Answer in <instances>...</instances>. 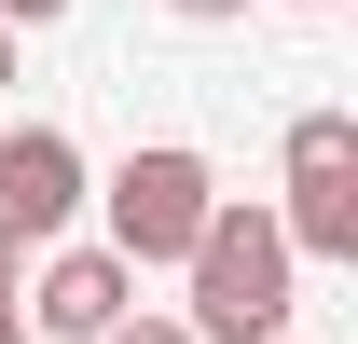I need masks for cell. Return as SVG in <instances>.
<instances>
[{
	"instance_id": "11",
	"label": "cell",
	"mask_w": 358,
	"mask_h": 344,
	"mask_svg": "<svg viewBox=\"0 0 358 344\" xmlns=\"http://www.w3.org/2000/svg\"><path fill=\"white\" fill-rule=\"evenodd\" d=\"M0 96H14V42H0Z\"/></svg>"
},
{
	"instance_id": "7",
	"label": "cell",
	"mask_w": 358,
	"mask_h": 344,
	"mask_svg": "<svg viewBox=\"0 0 358 344\" xmlns=\"http://www.w3.org/2000/svg\"><path fill=\"white\" fill-rule=\"evenodd\" d=\"M55 14H69V0H0V42H14V28H55Z\"/></svg>"
},
{
	"instance_id": "9",
	"label": "cell",
	"mask_w": 358,
	"mask_h": 344,
	"mask_svg": "<svg viewBox=\"0 0 358 344\" xmlns=\"http://www.w3.org/2000/svg\"><path fill=\"white\" fill-rule=\"evenodd\" d=\"M14 289H28V261H14V248H0V317H14Z\"/></svg>"
},
{
	"instance_id": "12",
	"label": "cell",
	"mask_w": 358,
	"mask_h": 344,
	"mask_svg": "<svg viewBox=\"0 0 358 344\" xmlns=\"http://www.w3.org/2000/svg\"><path fill=\"white\" fill-rule=\"evenodd\" d=\"M289 14H331V0H289Z\"/></svg>"
},
{
	"instance_id": "4",
	"label": "cell",
	"mask_w": 358,
	"mask_h": 344,
	"mask_svg": "<svg viewBox=\"0 0 358 344\" xmlns=\"http://www.w3.org/2000/svg\"><path fill=\"white\" fill-rule=\"evenodd\" d=\"M83 193H96V166H83L69 124H0V248H14V261H28V248H69Z\"/></svg>"
},
{
	"instance_id": "8",
	"label": "cell",
	"mask_w": 358,
	"mask_h": 344,
	"mask_svg": "<svg viewBox=\"0 0 358 344\" xmlns=\"http://www.w3.org/2000/svg\"><path fill=\"white\" fill-rule=\"evenodd\" d=\"M179 28H234V14H248V0H166Z\"/></svg>"
},
{
	"instance_id": "1",
	"label": "cell",
	"mask_w": 358,
	"mask_h": 344,
	"mask_svg": "<svg viewBox=\"0 0 358 344\" xmlns=\"http://www.w3.org/2000/svg\"><path fill=\"white\" fill-rule=\"evenodd\" d=\"M179 289L166 303L193 344H289V289H303V261H289V234H275L262 193H221L207 207V234H193V261H179Z\"/></svg>"
},
{
	"instance_id": "6",
	"label": "cell",
	"mask_w": 358,
	"mask_h": 344,
	"mask_svg": "<svg viewBox=\"0 0 358 344\" xmlns=\"http://www.w3.org/2000/svg\"><path fill=\"white\" fill-rule=\"evenodd\" d=\"M110 344H193V331H179L166 303H138V317H124V331H110Z\"/></svg>"
},
{
	"instance_id": "2",
	"label": "cell",
	"mask_w": 358,
	"mask_h": 344,
	"mask_svg": "<svg viewBox=\"0 0 358 344\" xmlns=\"http://www.w3.org/2000/svg\"><path fill=\"white\" fill-rule=\"evenodd\" d=\"M207 207H221V166L193 152V138H138L124 166L96 179V248L124 261V275H179L193 261V234H207Z\"/></svg>"
},
{
	"instance_id": "10",
	"label": "cell",
	"mask_w": 358,
	"mask_h": 344,
	"mask_svg": "<svg viewBox=\"0 0 358 344\" xmlns=\"http://www.w3.org/2000/svg\"><path fill=\"white\" fill-rule=\"evenodd\" d=\"M0 344H28V317H0Z\"/></svg>"
},
{
	"instance_id": "5",
	"label": "cell",
	"mask_w": 358,
	"mask_h": 344,
	"mask_svg": "<svg viewBox=\"0 0 358 344\" xmlns=\"http://www.w3.org/2000/svg\"><path fill=\"white\" fill-rule=\"evenodd\" d=\"M14 317H28L42 344H110V331L138 317V275H124L110 248H42V275L14 289Z\"/></svg>"
},
{
	"instance_id": "3",
	"label": "cell",
	"mask_w": 358,
	"mask_h": 344,
	"mask_svg": "<svg viewBox=\"0 0 358 344\" xmlns=\"http://www.w3.org/2000/svg\"><path fill=\"white\" fill-rule=\"evenodd\" d=\"M275 166H289V193H275L289 261H358V110H303Z\"/></svg>"
}]
</instances>
